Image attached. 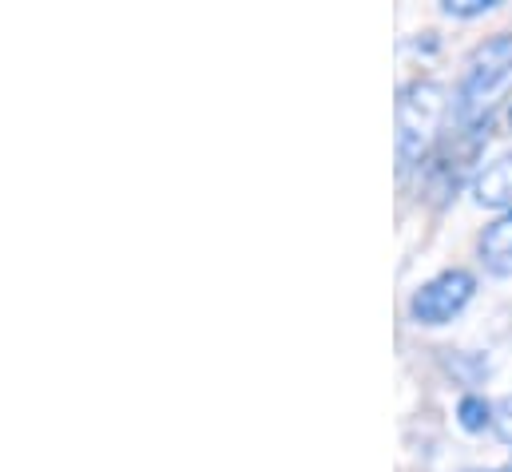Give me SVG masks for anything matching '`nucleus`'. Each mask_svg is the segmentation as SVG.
Instances as JSON below:
<instances>
[{
	"label": "nucleus",
	"mask_w": 512,
	"mask_h": 472,
	"mask_svg": "<svg viewBox=\"0 0 512 472\" xmlns=\"http://www.w3.org/2000/svg\"><path fill=\"white\" fill-rule=\"evenodd\" d=\"M512 100V32L481 40L457 84V127L489 131L497 112Z\"/></svg>",
	"instance_id": "2"
},
{
	"label": "nucleus",
	"mask_w": 512,
	"mask_h": 472,
	"mask_svg": "<svg viewBox=\"0 0 512 472\" xmlns=\"http://www.w3.org/2000/svg\"><path fill=\"white\" fill-rule=\"evenodd\" d=\"M481 262L489 274L512 278V215H501L485 235H481Z\"/></svg>",
	"instance_id": "6"
},
{
	"label": "nucleus",
	"mask_w": 512,
	"mask_h": 472,
	"mask_svg": "<svg viewBox=\"0 0 512 472\" xmlns=\"http://www.w3.org/2000/svg\"><path fill=\"white\" fill-rule=\"evenodd\" d=\"M489 472H512V465H501V469H489Z\"/></svg>",
	"instance_id": "10"
},
{
	"label": "nucleus",
	"mask_w": 512,
	"mask_h": 472,
	"mask_svg": "<svg viewBox=\"0 0 512 472\" xmlns=\"http://www.w3.org/2000/svg\"><path fill=\"white\" fill-rule=\"evenodd\" d=\"M473 294H477V278L469 270H461V266L441 270L409 294V318L417 326H449L457 314H465Z\"/></svg>",
	"instance_id": "4"
},
{
	"label": "nucleus",
	"mask_w": 512,
	"mask_h": 472,
	"mask_svg": "<svg viewBox=\"0 0 512 472\" xmlns=\"http://www.w3.org/2000/svg\"><path fill=\"white\" fill-rule=\"evenodd\" d=\"M493 433L512 445V397H501L497 405H493Z\"/></svg>",
	"instance_id": "9"
},
{
	"label": "nucleus",
	"mask_w": 512,
	"mask_h": 472,
	"mask_svg": "<svg viewBox=\"0 0 512 472\" xmlns=\"http://www.w3.org/2000/svg\"><path fill=\"white\" fill-rule=\"evenodd\" d=\"M485 143H489V131L481 127H457L453 135H445V143L417 167L421 171V195L433 203V207H445L449 199H457V191L473 179L477 183V163L485 155Z\"/></svg>",
	"instance_id": "3"
},
{
	"label": "nucleus",
	"mask_w": 512,
	"mask_h": 472,
	"mask_svg": "<svg viewBox=\"0 0 512 472\" xmlns=\"http://www.w3.org/2000/svg\"><path fill=\"white\" fill-rule=\"evenodd\" d=\"M473 195H477L481 207L512 215V151L497 155L493 163L481 167V175H477V183H473Z\"/></svg>",
	"instance_id": "5"
},
{
	"label": "nucleus",
	"mask_w": 512,
	"mask_h": 472,
	"mask_svg": "<svg viewBox=\"0 0 512 472\" xmlns=\"http://www.w3.org/2000/svg\"><path fill=\"white\" fill-rule=\"evenodd\" d=\"M509 127H512V108H509Z\"/></svg>",
	"instance_id": "11"
},
{
	"label": "nucleus",
	"mask_w": 512,
	"mask_h": 472,
	"mask_svg": "<svg viewBox=\"0 0 512 472\" xmlns=\"http://www.w3.org/2000/svg\"><path fill=\"white\" fill-rule=\"evenodd\" d=\"M457 421L465 433H485L493 429V401H485L481 393H465L457 401Z\"/></svg>",
	"instance_id": "7"
},
{
	"label": "nucleus",
	"mask_w": 512,
	"mask_h": 472,
	"mask_svg": "<svg viewBox=\"0 0 512 472\" xmlns=\"http://www.w3.org/2000/svg\"><path fill=\"white\" fill-rule=\"evenodd\" d=\"M449 119L457 123V96L441 80H409L397 92L393 127H397V167H421L449 135Z\"/></svg>",
	"instance_id": "1"
},
{
	"label": "nucleus",
	"mask_w": 512,
	"mask_h": 472,
	"mask_svg": "<svg viewBox=\"0 0 512 472\" xmlns=\"http://www.w3.org/2000/svg\"><path fill=\"white\" fill-rule=\"evenodd\" d=\"M501 0H441V12L445 16H457V20H473V16H485L493 12Z\"/></svg>",
	"instance_id": "8"
}]
</instances>
